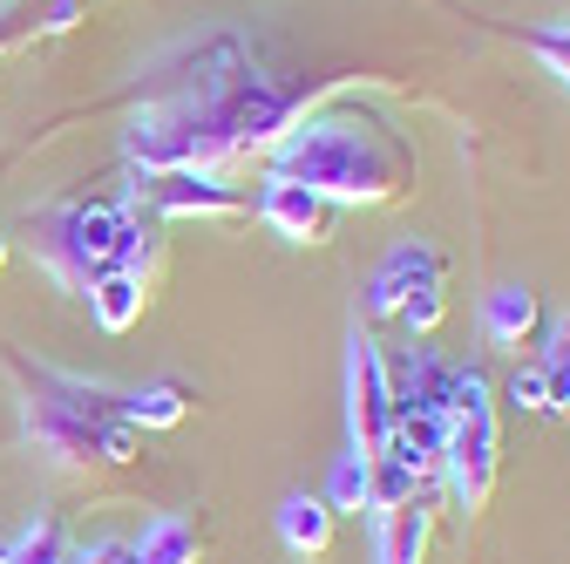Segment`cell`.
Wrapping results in <instances>:
<instances>
[{
  "instance_id": "obj_1",
  "label": "cell",
  "mask_w": 570,
  "mask_h": 564,
  "mask_svg": "<svg viewBox=\"0 0 570 564\" xmlns=\"http://www.w3.org/2000/svg\"><path fill=\"white\" fill-rule=\"evenodd\" d=\"M299 116V96L272 82L238 35L177 48L129 103L122 150L136 177L164 171H225L232 157L272 150Z\"/></svg>"
},
{
  "instance_id": "obj_2",
  "label": "cell",
  "mask_w": 570,
  "mask_h": 564,
  "mask_svg": "<svg viewBox=\"0 0 570 564\" xmlns=\"http://www.w3.org/2000/svg\"><path fill=\"white\" fill-rule=\"evenodd\" d=\"M414 144L374 103H326L293 116V129L272 144V177H293L333 204H401L414 191Z\"/></svg>"
},
{
  "instance_id": "obj_3",
  "label": "cell",
  "mask_w": 570,
  "mask_h": 564,
  "mask_svg": "<svg viewBox=\"0 0 570 564\" xmlns=\"http://www.w3.org/2000/svg\"><path fill=\"white\" fill-rule=\"evenodd\" d=\"M14 388H21V436L55 463V469H102V463H136L142 429L122 408V388L82 381L28 361L21 347H0Z\"/></svg>"
},
{
  "instance_id": "obj_4",
  "label": "cell",
  "mask_w": 570,
  "mask_h": 564,
  "mask_svg": "<svg viewBox=\"0 0 570 564\" xmlns=\"http://www.w3.org/2000/svg\"><path fill=\"white\" fill-rule=\"evenodd\" d=\"M28 252L68 293H89L102 272H142L157 259L142 211L129 197H55L28 211Z\"/></svg>"
},
{
  "instance_id": "obj_5",
  "label": "cell",
  "mask_w": 570,
  "mask_h": 564,
  "mask_svg": "<svg viewBox=\"0 0 570 564\" xmlns=\"http://www.w3.org/2000/svg\"><path fill=\"white\" fill-rule=\"evenodd\" d=\"M442 476L455 489V504L469 517L489 510L495 476H503V429H495V401H489V375L462 368L455 375V401H449V443H442Z\"/></svg>"
},
{
  "instance_id": "obj_6",
  "label": "cell",
  "mask_w": 570,
  "mask_h": 564,
  "mask_svg": "<svg viewBox=\"0 0 570 564\" xmlns=\"http://www.w3.org/2000/svg\"><path fill=\"white\" fill-rule=\"evenodd\" d=\"M387 429H394V388H387V354L381 340L353 327L346 333V436H353V456H381L387 449Z\"/></svg>"
},
{
  "instance_id": "obj_7",
  "label": "cell",
  "mask_w": 570,
  "mask_h": 564,
  "mask_svg": "<svg viewBox=\"0 0 570 564\" xmlns=\"http://www.w3.org/2000/svg\"><path fill=\"white\" fill-rule=\"evenodd\" d=\"M129 204H150L164 218H232L245 211V197L232 184H218V171H164V177H136Z\"/></svg>"
},
{
  "instance_id": "obj_8",
  "label": "cell",
  "mask_w": 570,
  "mask_h": 564,
  "mask_svg": "<svg viewBox=\"0 0 570 564\" xmlns=\"http://www.w3.org/2000/svg\"><path fill=\"white\" fill-rule=\"evenodd\" d=\"M449 279V265H442V252L428 245V239H401L374 272H367V313L374 320H394L421 286H442Z\"/></svg>"
},
{
  "instance_id": "obj_9",
  "label": "cell",
  "mask_w": 570,
  "mask_h": 564,
  "mask_svg": "<svg viewBox=\"0 0 570 564\" xmlns=\"http://www.w3.org/2000/svg\"><path fill=\"white\" fill-rule=\"evenodd\" d=\"M258 218H265L285 245H326L333 225H340V204L320 197V191H306V184H293V177H272V171H265Z\"/></svg>"
},
{
  "instance_id": "obj_10",
  "label": "cell",
  "mask_w": 570,
  "mask_h": 564,
  "mask_svg": "<svg viewBox=\"0 0 570 564\" xmlns=\"http://www.w3.org/2000/svg\"><path fill=\"white\" fill-rule=\"evenodd\" d=\"M537 327H543V300L523 286V279H510V286H495L482 300V340L503 347V354H523Z\"/></svg>"
},
{
  "instance_id": "obj_11",
  "label": "cell",
  "mask_w": 570,
  "mask_h": 564,
  "mask_svg": "<svg viewBox=\"0 0 570 564\" xmlns=\"http://www.w3.org/2000/svg\"><path fill=\"white\" fill-rule=\"evenodd\" d=\"M428 537H435L428 497H414L401 510H374V564H428Z\"/></svg>"
},
{
  "instance_id": "obj_12",
  "label": "cell",
  "mask_w": 570,
  "mask_h": 564,
  "mask_svg": "<svg viewBox=\"0 0 570 564\" xmlns=\"http://www.w3.org/2000/svg\"><path fill=\"white\" fill-rule=\"evenodd\" d=\"M333 531H340V517L326 510V497L293 489V497L278 504V544L293 551V557H306V564H320V557L333 551Z\"/></svg>"
},
{
  "instance_id": "obj_13",
  "label": "cell",
  "mask_w": 570,
  "mask_h": 564,
  "mask_svg": "<svg viewBox=\"0 0 570 564\" xmlns=\"http://www.w3.org/2000/svg\"><path fill=\"white\" fill-rule=\"evenodd\" d=\"M82 300H89V320L102 333H129L142 320V300H150V279H142V272H102Z\"/></svg>"
},
{
  "instance_id": "obj_14",
  "label": "cell",
  "mask_w": 570,
  "mask_h": 564,
  "mask_svg": "<svg viewBox=\"0 0 570 564\" xmlns=\"http://www.w3.org/2000/svg\"><path fill=\"white\" fill-rule=\"evenodd\" d=\"M197 524L190 517H177V510H164V517H150L142 524V537L129 544V557L136 564H197Z\"/></svg>"
},
{
  "instance_id": "obj_15",
  "label": "cell",
  "mask_w": 570,
  "mask_h": 564,
  "mask_svg": "<svg viewBox=\"0 0 570 564\" xmlns=\"http://www.w3.org/2000/svg\"><path fill=\"white\" fill-rule=\"evenodd\" d=\"M320 497H326V510H333V517H361V510L374 504V463L346 449V456L326 469V489H320Z\"/></svg>"
},
{
  "instance_id": "obj_16",
  "label": "cell",
  "mask_w": 570,
  "mask_h": 564,
  "mask_svg": "<svg viewBox=\"0 0 570 564\" xmlns=\"http://www.w3.org/2000/svg\"><path fill=\"white\" fill-rule=\"evenodd\" d=\"M122 408H129L136 429H177V421L190 415V388L184 381H150V388H129Z\"/></svg>"
},
{
  "instance_id": "obj_17",
  "label": "cell",
  "mask_w": 570,
  "mask_h": 564,
  "mask_svg": "<svg viewBox=\"0 0 570 564\" xmlns=\"http://www.w3.org/2000/svg\"><path fill=\"white\" fill-rule=\"evenodd\" d=\"M68 531L55 524V517H35V524H21L8 544H0V564H68Z\"/></svg>"
},
{
  "instance_id": "obj_18",
  "label": "cell",
  "mask_w": 570,
  "mask_h": 564,
  "mask_svg": "<svg viewBox=\"0 0 570 564\" xmlns=\"http://www.w3.org/2000/svg\"><path fill=\"white\" fill-rule=\"evenodd\" d=\"M414 497H428V483H421L407 463L374 456V504H367V510H401V504H414Z\"/></svg>"
},
{
  "instance_id": "obj_19",
  "label": "cell",
  "mask_w": 570,
  "mask_h": 564,
  "mask_svg": "<svg viewBox=\"0 0 570 564\" xmlns=\"http://www.w3.org/2000/svg\"><path fill=\"white\" fill-rule=\"evenodd\" d=\"M523 48H530V55H537V61L550 68V76H557V82L570 89V21H550V28H530V35H523Z\"/></svg>"
},
{
  "instance_id": "obj_20",
  "label": "cell",
  "mask_w": 570,
  "mask_h": 564,
  "mask_svg": "<svg viewBox=\"0 0 570 564\" xmlns=\"http://www.w3.org/2000/svg\"><path fill=\"white\" fill-rule=\"evenodd\" d=\"M442 313H449V279H442V286H421V293H414V300H407V307H401L394 320H401V327H407L414 340H428V333L442 327Z\"/></svg>"
},
{
  "instance_id": "obj_21",
  "label": "cell",
  "mask_w": 570,
  "mask_h": 564,
  "mask_svg": "<svg viewBox=\"0 0 570 564\" xmlns=\"http://www.w3.org/2000/svg\"><path fill=\"white\" fill-rule=\"evenodd\" d=\"M510 401H517V408H530V415H550V395H543V368H517V381H510Z\"/></svg>"
},
{
  "instance_id": "obj_22",
  "label": "cell",
  "mask_w": 570,
  "mask_h": 564,
  "mask_svg": "<svg viewBox=\"0 0 570 564\" xmlns=\"http://www.w3.org/2000/svg\"><path fill=\"white\" fill-rule=\"evenodd\" d=\"M68 564H136L122 537H96V544H76L68 551Z\"/></svg>"
},
{
  "instance_id": "obj_23",
  "label": "cell",
  "mask_w": 570,
  "mask_h": 564,
  "mask_svg": "<svg viewBox=\"0 0 570 564\" xmlns=\"http://www.w3.org/2000/svg\"><path fill=\"white\" fill-rule=\"evenodd\" d=\"M543 361L570 368V313H550V327H543Z\"/></svg>"
},
{
  "instance_id": "obj_24",
  "label": "cell",
  "mask_w": 570,
  "mask_h": 564,
  "mask_svg": "<svg viewBox=\"0 0 570 564\" xmlns=\"http://www.w3.org/2000/svg\"><path fill=\"white\" fill-rule=\"evenodd\" d=\"M543 368V395H550V415H570V368L557 361H537Z\"/></svg>"
},
{
  "instance_id": "obj_25",
  "label": "cell",
  "mask_w": 570,
  "mask_h": 564,
  "mask_svg": "<svg viewBox=\"0 0 570 564\" xmlns=\"http://www.w3.org/2000/svg\"><path fill=\"white\" fill-rule=\"evenodd\" d=\"M76 14H82L76 0H55V8H48V21H41V28H48V35H61V28H76Z\"/></svg>"
},
{
  "instance_id": "obj_26",
  "label": "cell",
  "mask_w": 570,
  "mask_h": 564,
  "mask_svg": "<svg viewBox=\"0 0 570 564\" xmlns=\"http://www.w3.org/2000/svg\"><path fill=\"white\" fill-rule=\"evenodd\" d=\"M0 265H8V232H0Z\"/></svg>"
},
{
  "instance_id": "obj_27",
  "label": "cell",
  "mask_w": 570,
  "mask_h": 564,
  "mask_svg": "<svg viewBox=\"0 0 570 564\" xmlns=\"http://www.w3.org/2000/svg\"><path fill=\"white\" fill-rule=\"evenodd\" d=\"M0 48H8V35H0Z\"/></svg>"
}]
</instances>
